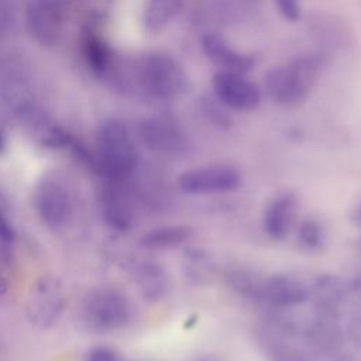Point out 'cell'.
I'll use <instances>...</instances> for the list:
<instances>
[{"label":"cell","mask_w":361,"mask_h":361,"mask_svg":"<svg viewBox=\"0 0 361 361\" xmlns=\"http://www.w3.org/2000/svg\"><path fill=\"white\" fill-rule=\"evenodd\" d=\"M127 83L149 100L168 103L183 96L188 87V76L172 56L151 52L135 59Z\"/></svg>","instance_id":"cell-1"},{"label":"cell","mask_w":361,"mask_h":361,"mask_svg":"<svg viewBox=\"0 0 361 361\" xmlns=\"http://www.w3.org/2000/svg\"><path fill=\"white\" fill-rule=\"evenodd\" d=\"M96 173L109 182L127 180L138 165V149L128 127L117 120H106L96 137Z\"/></svg>","instance_id":"cell-2"},{"label":"cell","mask_w":361,"mask_h":361,"mask_svg":"<svg viewBox=\"0 0 361 361\" xmlns=\"http://www.w3.org/2000/svg\"><path fill=\"white\" fill-rule=\"evenodd\" d=\"M323 58L314 54L300 55L274 66L265 75L264 86L268 97L279 106H295L303 102L317 82Z\"/></svg>","instance_id":"cell-3"},{"label":"cell","mask_w":361,"mask_h":361,"mask_svg":"<svg viewBox=\"0 0 361 361\" xmlns=\"http://www.w3.org/2000/svg\"><path fill=\"white\" fill-rule=\"evenodd\" d=\"M82 314L89 330L113 333L130 322L131 305L123 292L113 288H100L89 293Z\"/></svg>","instance_id":"cell-4"},{"label":"cell","mask_w":361,"mask_h":361,"mask_svg":"<svg viewBox=\"0 0 361 361\" xmlns=\"http://www.w3.org/2000/svg\"><path fill=\"white\" fill-rule=\"evenodd\" d=\"M141 144L151 152L165 157L185 155L190 142L182 126L171 116H151L140 121L137 128Z\"/></svg>","instance_id":"cell-5"},{"label":"cell","mask_w":361,"mask_h":361,"mask_svg":"<svg viewBox=\"0 0 361 361\" xmlns=\"http://www.w3.org/2000/svg\"><path fill=\"white\" fill-rule=\"evenodd\" d=\"M178 185L188 195L227 193L241 185V172L233 165L210 164L185 171Z\"/></svg>","instance_id":"cell-6"},{"label":"cell","mask_w":361,"mask_h":361,"mask_svg":"<svg viewBox=\"0 0 361 361\" xmlns=\"http://www.w3.org/2000/svg\"><path fill=\"white\" fill-rule=\"evenodd\" d=\"M212 87L217 102L235 111H252L262 99L258 85L240 72H216L212 78Z\"/></svg>","instance_id":"cell-7"},{"label":"cell","mask_w":361,"mask_h":361,"mask_svg":"<svg viewBox=\"0 0 361 361\" xmlns=\"http://www.w3.org/2000/svg\"><path fill=\"white\" fill-rule=\"evenodd\" d=\"M32 204L41 221L49 228L63 227L71 217L69 192L55 178L44 176L38 180L32 193Z\"/></svg>","instance_id":"cell-8"},{"label":"cell","mask_w":361,"mask_h":361,"mask_svg":"<svg viewBox=\"0 0 361 361\" xmlns=\"http://www.w3.org/2000/svg\"><path fill=\"white\" fill-rule=\"evenodd\" d=\"M65 298L59 281L51 276L39 278L31 289L27 314L32 324L44 329L56 322L62 313Z\"/></svg>","instance_id":"cell-9"},{"label":"cell","mask_w":361,"mask_h":361,"mask_svg":"<svg viewBox=\"0 0 361 361\" xmlns=\"http://www.w3.org/2000/svg\"><path fill=\"white\" fill-rule=\"evenodd\" d=\"M309 300V285L298 276L289 274L264 275L258 302L274 307L275 310H286Z\"/></svg>","instance_id":"cell-10"},{"label":"cell","mask_w":361,"mask_h":361,"mask_svg":"<svg viewBox=\"0 0 361 361\" xmlns=\"http://www.w3.org/2000/svg\"><path fill=\"white\" fill-rule=\"evenodd\" d=\"M25 25L31 38L42 47H52L62 34V11L56 0H30Z\"/></svg>","instance_id":"cell-11"},{"label":"cell","mask_w":361,"mask_h":361,"mask_svg":"<svg viewBox=\"0 0 361 361\" xmlns=\"http://www.w3.org/2000/svg\"><path fill=\"white\" fill-rule=\"evenodd\" d=\"M348 296V288L333 275H319L309 285V299H312L316 313L337 317Z\"/></svg>","instance_id":"cell-12"},{"label":"cell","mask_w":361,"mask_h":361,"mask_svg":"<svg viewBox=\"0 0 361 361\" xmlns=\"http://www.w3.org/2000/svg\"><path fill=\"white\" fill-rule=\"evenodd\" d=\"M202 49L206 58L220 71L244 73L254 65L251 55L237 51L217 34H206L202 38Z\"/></svg>","instance_id":"cell-13"},{"label":"cell","mask_w":361,"mask_h":361,"mask_svg":"<svg viewBox=\"0 0 361 361\" xmlns=\"http://www.w3.org/2000/svg\"><path fill=\"white\" fill-rule=\"evenodd\" d=\"M123 182L106 180L100 195V207L104 221L116 231L124 233L133 227V210L130 202L120 188Z\"/></svg>","instance_id":"cell-14"},{"label":"cell","mask_w":361,"mask_h":361,"mask_svg":"<svg viewBox=\"0 0 361 361\" xmlns=\"http://www.w3.org/2000/svg\"><path fill=\"white\" fill-rule=\"evenodd\" d=\"M296 206V197L290 192L281 193L269 202L262 219V227L268 237L282 240L289 234L295 223Z\"/></svg>","instance_id":"cell-15"},{"label":"cell","mask_w":361,"mask_h":361,"mask_svg":"<svg viewBox=\"0 0 361 361\" xmlns=\"http://www.w3.org/2000/svg\"><path fill=\"white\" fill-rule=\"evenodd\" d=\"M134 281L140 293L148 302H158L165 298L169 289V278L165 268L154 259H141L134 268Z\"/></svg>","instance_id":"cell-16"},{"label":"cell","mask_w":361,"mask_h":361,"mask_svg":"<svg viewBox=\"0 0 361 361\" xmlns=\"http://www.w3.org/2000/svg\"><path fill=\"white\" fill-rule=\"evenodd\" d=\"M80 49L87 68L97 76L106 78L114 69V52L109 42L96 31L87 30L82 35Z\"/></svg>","instance_id":"cell-17"},{"label":"cell","mask_w":361,"mask_h":361,"mask_svg":"<svg viewBox=\"0 0 361 361\" xmlns=\"http://www.w3.org/2000/svg\"><path fill=\"white\" fill-rule=\"evenodd\" d=\"M193 237V228L185 224L162 226L147 231L140 238V245L145 250H171L185 245Z\"/></svg>","instance_id":"cell-18"},{"label":"cell","mask_w":361,"mask_h":361,"mask_svg":"<svg viewBox=\"0 0 361 361\" xmlns=\"http://www.w3.org/2000/svg\"><path fill=\"white\" fill-rule=\"evenodd\" d=\"M185 0H147L142 10L145 31L158 34L164 31L182 11Z\"/></svg>","instance_id":"cell-19"},{"label":"cell","mask_w":361,"mask_h":361,"mask_svg":"<svg viewBox=\"0 0 361 361\" xmlns=\"http://www.w3.org/2000/svg\"><path fill=\"white\" fill-rule=\"evenodd\" d=\"M182 269L185 279H188L189 283L202 286L212 281V278L214 276L216 267L213 257L207 251L190 247L183 254Z\"/></svg>","instance_id":"cell-20"},{"label":"cell","mask_w":361,"mask_h":361,"mask_svg":"<svg viewBox=\"0 0 361 361\" xmlns=\"http://www.w3.org/2000/svg\"><path fill=\"white\" fill-rule=\"evenodd\" d=\"M224 278L230 289H233L237 295L258 302L264 275H259L257 271L250 268L233 267L226 271Z\"/></svg>","instance_id":"cell-21"},{"label":"cell","mask_w":361,"mask_h":361,"mask_svg":"<svg viewBox=\"0 0 361 361\" xmlns=\"http://www.w3.org/2000/svg\"><path fill=\"white\" fill-rule=\"evenodd\" d=\"M348 292L354 295L350 305L347 322V336L350 341L361 348V275H357L348 285Z\"/></svg>","instance_id":"cell-22"},{"label":"cell","mask_w":361,"mask_h":361,"mask_svg":"<svg viewBox=\"0 0 361 361\" xmlns=\"http://www.w3.org/2000/svg\"><path fill=\"white\" fill-rule=\"evenodd\" d=\"M296 238H298V244L302 248L307 251L319 250L323 245L326 238L324 227L319 220L313 217H305L298 224Z\"/></svg>","instance_id":"cell-23"},{"label":"cell","mask_w":361,"mask_h":361,"mask_svg":"<svg viewBox=\"0 0 361 361\" xmlns=\"http://www.w3.org/2000/svg\"><path fill=\"white\" fill-rule=\"evenodd\" d=\"M7 202L4 196L0 193V243L3 245H8L14 241V228L7 219Z\"/></svg>","instance_id":"cell-24"},{"label":"cell","mask_w":361,"mask_h":361,"mask_svg":"<svg viewBox=\"0 0 361 361\" xmlns=\"http://www.w3.org/2000/svg\"><path fill=\"white\" fill-rule=\"evenodd\" d=\"M279 13L290 21H296L300 17V6L298 0H274Z\"/></svg>","instance_id":"cell-25"},{"label":"cell","mask_w":361,"mask_h":361,"mask_svg":"<svg viewBox=\"0 0 361 361\" xmlns=\"http://www.w3.org/2000/svg\"><path fill=\"white\" fill-rule=\"evenodd\" d=\"M86 361H120L117 353L110 347L99 345L89 351Z\"/></svg>","instance_id":"cell-26"},{"label":"cell","mask_w":361,"mask_h":361,"mask_svg":"<svg viewBox=\"0 0 361 361\" xmlns=\"http://www.w3.org/2000/svg\"><path fill=\"white\" fill-rule=\"evenodd\" d=\"M10 21V8L6 0H0V34L4 32Z\"/></svg>","instance_id":"cell-27"},{"label":"cell","mask_w":361,"mask_h":361,"mask_svg":"<svg viewBox=\"0 0 361 361\" xmlns=\"http://www.w3.org/2000/svg\"><path fill=\"white\" fill-rule=\"evenodd\" d=\"M7 151V134L4 128L0 126V155H3Z\"/></svg>","instance_id":"cell-28"},{"label":"cell","mask_w":361,"mask_h":361,"mask_svg":"<svg viewBox=\"0 0 361 361\" xmlns=\"http://www.w3.org/2000/svg\"><path fill=\"white\" fill-rule=\"evenodd\" d=\"M353 221L361 227V202L358 203V206L354 209V213H353Z\"/></svg>","instance_id":"cell-29"},{"label":"cell","mask_w":361,"mask_h":361,"mask_svg":"<svg viewBox=\"0 0 361 361\" xmlns=\"http://www.w3.org/2000/svg\"><path fill=\"white\" fill-rule=\"evenodd\" d=\"M193 361H219V360H216L213 357H199V358H196Z\"/></svg>","instance_id":"cell-30"},{"label":"cell","mask_w":361,"mask_h":361,"mask_svg":"<svg viewBox=\"0 0 361 361\" xmlns=\"http://www.w3.org/2000/svg\"><path fill=\"white\" fill-rule=\"evenodd\" d=\"M333 361H355V360H353L351 357H340V358H336Z\"/></svg>","instance_id":"cell-31"}]
</instances>
